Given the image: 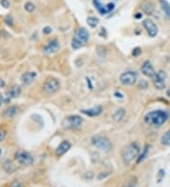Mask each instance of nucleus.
I'll list each match as a JSON object with an SVG mask.
<instances>
[{"label":"nucleus","instance_id":"obj_35","mask_svg":"<svg viewBox=\"0 0 170 187\" xmlns=\"http://www.w3.org/2000/svg\"><path fill=\"white\" fill-rule=\"evenodd\" d=\"M0 152H1V150H0Z\"/></svg>","mask_w":170,"mask_h":187},{"label":"nucleus","instance_id":"obj_23","mask_svg":"<svg viewBox=\"0 0 170 187\" xmlns=\"http://www.w3.org/2000/svg\"><path fill=\"white\" fill-rule=\"evenodd\" d=\"M85 44H83L82 42H80L79 39H76V37H73V39H72V42H71V46L73 47L74 49H79L80 47H82Z\"/></svg>","mask_w":170,"mask_h":187},{"label":"nucleus","instance_id":"obj_6","mask_svg":"<svg viewBox=\"0 0 170 187\" xmlns=\"http://www.w3.org/2000/svg\"><path fill=\"white\" fill-rule=\"evenodd\" d=\"M59 89V81L57 79L54 78H49L45 81L44 85H42V90L45 93H56Z\"/></svg>","mask_w":170,"mask_h":187},{"label":"nucleus","instance_id":"obj_24","mask_svg":"<svg viewBox=\"0 0 170 187\" xmlns=\"http://www.w3.org/2000/svg\"><path fill=\"white\" fill-rule=\"evenodd\" d=\"M99 23V20L96 18V17H93V16H91V17H88L87 18V24L90 25L91 28H96L97 25H98Z\"/></svg>","mask_w":170,"mask_h":187},{"label":"nucleus","instance_id":"obj_32","mask_svg":"<svg viewBox=\"0 0 170 187\" xmlns=\"http://www.w3.org/2000/svg\"><path fill=\"white\" fill-rule=\"evenodd\" d=\"M4 138H5V131L0 130V141H2Z\"/></svg>","mask_w":170,"mask_h":187},{"label":"nucleus","instance_id":"obj_22","mask_svg":"<svg viewBox=\"0 0 170 187\" xmlns=\"http://www.w3.org/2000/svg\"><path fill=\"white\" fill-rule=\"evenodd\" d=\"M161 143L165 147H170V129L162 136Z\"/></svg>","mask_w":170,"mask_h":187},{"label":"nucleus","instance_id":"obj_25","mask_svg":"<svg viewBox=\"0 0 170 187\" xmlns=\"http://www.w3.org/2000/svg\"><path fill=\"white\" fill-rule=\"evenodd\" d=\"M148 150H149V147L148 146H147L146 147H144V151H143V153L140 156H138V159H137V163L139 164V163H141V162L146 158L147 157V153H148Z\"/></svg>","mask_w":170,"mask_h":187},{"label":"nucleus","instance_id":"obj_8","mask_svg":"<svg viewBox=\"0 0 170 187\" xmlns=\"http://www.w3.org/2000/svg\"><path fill=\"white\" fill-rule=\"evenodd\" d=\"M15 159L19 164L23 165H30L33 164V157L30 153L25 150H18L15 153Z\"/></svg>","mask_w":170,"mask_h":187},{"label":"nucleus","instance_id":"obj_19","mask_svg":"<svg viewBox=\"0 0 170 187\" xmlns=\"http://www.w3.org/2000/svg\"><path fill=\"white\" fill-rule=\"evenodd\" d=\"M141 8L144 12H146L147 14H152L153 11H154V6L152 5V3L144 1L143 3H141Z\"/></svg>","mask_w":170,"mask_h":187},{"label":"nucleus","instance_id":"obj_5","mask_svg":"<svg viewBox=\"0 0 170 187\" xmlns=\"http://www.w3.org/2000/svg\"><path fill=\"white\" fill-rule=\"evenodd\" d=\"M119 80H120L121 84L125 85V86L133 85L136 82V80H137V73L134 71L124 72L119 76Z\"/></svg>","mask_w":170,"mask_h":187},{"label":"nucleus","instance_id":"obj_17","mask_svg":"<svg viewBox=\"0 0 170 187\" xmlns=\"http://www.w3.org/2000/svg\"><path fill=\"white\" fill-rule=\"evenodd\" d=\"M18 112V108L15 107V106H11V107H8L2 113V116L4 118H11L13 117L15 114Z\"/></svg>","mask_w":170,"mask_h":187},{"label":"nucleus","instance_id":"obj_18","mask_svg":"<svg viewBox=\"0 0 170 187\" xmlns=\"http://www.w3.org/2000/svg\"><path fill=\"white\" fill-rule=\"evenodd\" d=\"M160 5L162 10H163L164 15L166 16V18L170 20V4L166 1V0H159Z\"/></svg>","mask_w":170,"mask_h":187},{"label":"nucleus","instance_id":"obj_13","mask_svg":"<svg viewBox=\"0 0 170 187\" xmlns=\"http://www.w3.org/2000/svg\"><path fill=\"white\" fill-rule=\"evenodd\" d=\"M37 78V73L34 71L31 72H25L22 76H21V81H22L25 85H29L31 84L34 79Z\"/></svg>","mask_w":170,"mask_h":187},{"label":"nucleus","instance_id":"obj_3","mask_svg":"<svg viewBox=\"0 0 170 187\" xmlns=\"http://www.w3.org/2000/svg\"><path fill=\"white\" fill-rule=\"evenodd\" d=\"M92 144L103 152H109L112 149V143L108 138L102 135H95L92 137Z\"/></svg>","mask_w":170,"mask_h":187},{"label":"nucleus","instance_id":"obj_12","mask_svg":"<svg viewBox=\"0 0 170 187\" xmlns=\"http://www.w3.org/2000/svg\"><path fill=\"white\" fill-rule=\"evenodd\" d=\"M59 49V42L54 39V40L49 41L47 44H46V45L44 47V52L47 54H53V53H56Z\"/></svg>","mask_w":170,"mask_h":187},{"label":"nucleus","instance_id":"obj_10","mask_svg":"<svg viewBox=\"0 0 170 187\" xmlns=\"http://www.w3.org/2000/svg\"><path fill=\"white\" fill-rule=\"evenodd\" d=\"M143 25L150 37H155L157 34H158V28H157L156 24L153 22L152 20L144 19L143 21Z\"/></svg>","mask_w":170,"mask_h":187},{"label":"nucleus","instance_id":"obj_7","mask_svg":"<svg viewBox=\"0 0 170 187\" xmlns=\"http://www.w3.org/2000/svg\"><path fill=\"white\" fill-rule=\"evenodd\" d=\"M152 82L154 87L158 90H163L165 88V79H166V74L164 71H158L156 72L155 75L152 76Z\"/></svg>","mask_w":170,"mask_h":187},{"label":"nucleus","instance_id":"obj_1","mask_svg":"<svg viewBox=\"0 0 170 187\" xmlns=\"http://www.w3.org/2000/svg\"><path fill=\"white\" fill-rule=\"evenodd\" d=\"M167 118H168V114L166 112L162 110H152V112L147 113L146 116H144V122L149 126L159 127L161 126H163L164 123L166 122Z\"/></svg>","mask_w":170,"mask_h":187},{"label":"nucleus","instance_id":"obj_29","mask_svg":"<svg viewBox=\"0 0 170 187\" xmlns=\"http://www.w3.org/2000/svg\"><path fill=\"white\" fill-rule=\"evenodd\" d=\"M141 53V49H140L139 47H137V48H135V49H133V52H132V55L134 57H137L138 55Z\"/></svg>","mask_w":170,"mask_h":187},{"label":"nucleus","instance_id":"obj_9","mask_svg":"<svg viewBox=\"0 0 170 187\" xmlns=\"http://www.w3.org/2000/svg\"><path fill=\"white\" fill-rule=\"evenodd\" d=\"M93 3L95 8L101 15H106L110 13V12H112L114 10V8H115V5H114L113 3H108L106 4V5H103V4L100 2V0H93Z\"/></svg>","mask_w":170,"mask_h":187},{"label":"nucleus","instance_id":"obj_4","mask_svg":"<svg viewBox=\"0 0 170 187\" xmlns=\"http://www.w3.org/2000/svg\"><path fill=\"white\" fill-rule=\"evenodd\" d=\"M82 121V118L79 115H70L63 119L62 122V127L64 130L76 129V127L81 126Z\"/></svg>","mask_w":170,"mask_h":187},{"label":"nucleus","instance_id":"obj_16","mask_svg":"<svg viewBox=\"0 0 170 187\" xmlns=\"http://www.w3.org/2000/svg\"><path fill=\"white\" fill-rule=\"evenodd\" d=\"M70 147H71V144L69 142H68V141H62L61 144H59V146L57 147L56 154L58 156H62V155H63L64 153H66L68 150H69Z\"/></svg>","mask_w":170,"mask_h":187},{"label":"nucleus","instance_id":"obj_14","mask_svg":"<svg viewBox=\"0 0 170 187\" xmlns=\"http://www.w3.org/2000/svg\"><path fill=\"white\" fill-rule=\"evenodd\" d=\"M80 113H82L83 114H85V115L91 116V117L97 116L102 113V107H101V106H99V105H97V106H95V107H93L91 109L80 110Z\"/></svg>","mask_w":170,"mask_h":187},{"label":"nucleus","instance_id":"obj_33","mask_svg":"<svg viewBox=\"0 0 170 187\" xmlns=\"http://www.w3.org/2000/svg\"><path fill=\"white\" fill-rule=\"evenodd\" d=\"M166 95H167V96L168 97H170V88L167 90V92H166Z\"/></svg>","mask_w":170,"mask_h":187},{"label":"nucleus","instance_id":"obj_20","mask_svg":"<svg viewBox=\"0 0 170 187\" xmlns=\"http://www.w3.org/2000/svg\"><path fill=\"white\" fill-rule=\"evenodd\" d=\"M126 114V110L124 109H118L115 110V113L113 114V120L115 122L121 121L123 118H124Z\"/></svg>","mask_w":170,"mask_h":187},{"label":"nucleus","instance_id":"obj_27","mask_svg":"<svg viewBox=\"0 0 170 187\" xmlns=\"http://www.w3.org/2000/svg\"><path fill=\"white\" fill-rule=\"evenodd\" d=\"M5 23L8 24V25H11L12 23H13V19H12V17L11 15H8L6 16V18H5Z\"/></svg>","mask_w":170,"mask_h":187},{"label":"nucleus","instance_id":"obj_21","mask_svg":"<svg viewBox=\"0 0 170 187\" xmlns=\"http://www.w3.org/2000/svg\"><path fill=\"white\" fill-rule=\"evenodd\" d=\"M20 93H21V88L18 87V86H14V87H12L10 91H8V95L11 98H14V97L19 96Z\"/></svg>","mask_w":170,"mask_h":187},{"label":"nucleus","instance_id":"obj_26","mask_svg":"<svg viewBox=\"0 0 170 187\" xmlns=\"http://www.w3.org/2000/svg\"><path fill=\"white\" fill-rule=\"evenodd\" d=\"M25 10L28 12H32L34 10H35V5L31 2H27L25 4Z\"/></svg>","mask_w":170,"mask_h":187},{"label":"nucleus","instance_id":"obj_30","mask_svg":"<svg viewBox=\"0 0 170 187\" xmlns=\"http://www.w3.org/2000/svg\"><path fill=\"white\" fill-rule=\"evenodd\" d=\"M44 33L45 34H49L51 31H52V29H51V28L50 27H45V28H44Z\"/></svg>","mask_w":170,"mask_h":187},{"label":"nucleus","instance_id":"obj_31","mask_svg":"<svg viewBox=\"0 0 170 187\" xmlns=\"http://www.w3.org/2000/svg\"><path fill=\"white\" fill-rule=\"evenodd\" d=\"M85 176H88V178H93V173L92 172V171H87L86 173H85V175H84V177Z\"/></svg>","mask_w":170,"mask_h":187},{"label":"nucleus","instance_id":"obj_2","mask_svg":"<svg viewBox=\"0 0 170 187\" xmlns=\"http://www.w3.org/2000/svg\"><path fill=\"white\" fill-rule=\"evenodd\" d=\"M140 147L137 143H130L123 148L121 156L122 160L126 164H130L134 159L138 158Z\"/></svg>","mask_w":170,"mask_h":187},{"label":"nucleus","instance_id":"obj_11","mask_svg":"<svg viewBox=\"0 0 170 187\" xmlns=\"http://www.w3.org/2000/svg\"><path fill=\"white\" fill-rule=\"evenodd\" d=\"M141 71L144 76H148V78H152L156 73L154 70V67H153V65L151 64V62L149 61L144 62L143 65L141 67Z\"/></svg>","mask_w":170,"mask_h":187},{"label":"nucleus","instance_id":"obj_34","mask_svg":"<svg viewBox=\"0 0 170 187\" xmlns=\"http://www.w3.org/2000/svg\"><path fill=\"white\" fill-rule=\"evenodd\" d=\"M2 99H3V98H2V96H0V106H1V103H2Z\"/></svg>","mask_w":170,"mask_h":187},{"label":"nucleus","instance_id":"obj_28","mask_svg":"<svg viewBox=\"0 0 170 187\" xmlns=\"http://www.w3.org/2000/svg\"><path fill=\"white\" fill-rule=\"evenodd\" d=\"M0 4H1L3 8H8V7H10V2H8V0H1Z\"/></svg>","mask_w":170,"mask_h":187},{"label":"nucleus","instance_id":"obj_15","mask_svg":"<svg viewBox=\"0 0 170 187\" xmlns=\"http://www.w3.org/2000/svg\"><path fill=\"white\" fill-rule=\"evenodd\" d=\"M75 37L76 38V39H79L80 42H82L83 44H86V42L89 39V32L87 31L86 28H79L76 30Z\"/></svg>","mask_w":170,"mask_h":187}]
</instances>
